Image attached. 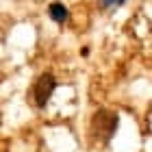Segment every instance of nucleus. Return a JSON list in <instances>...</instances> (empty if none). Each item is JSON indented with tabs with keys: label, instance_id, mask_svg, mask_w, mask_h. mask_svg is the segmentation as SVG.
<instances>
[{
	"label": "nucleus",
	"instance_id": "obj_1",
	"mask_svg": "<svg viewBox=\"0 0 152 152\" xmlns=\"http://www.w3.org/2000/svg\"><path fill=\"white\" fill-rule=\"evenodd\" d=\"M117 126H120V115L115 111H109V109H100L91 117V133L102 143H109L113 139Z\"/></svg>",
	"mask_w": 152,
	"mask_h": 152
},
{
	"label": "nucleus",
	"instance_id": "obj_2",
	"mask_svg": "<svg viewBox=\"0 0 152 152\" xmlns=\"http://www.w3.org/2000/svg\"><path fill=\"white\" fill-rule=\"evenodd\" d=\"M54 89H57V78H54L52 74L46 72V74H41L39 78L33 83V87L28 91V100L37 109H44L48 104V100H50V96H52Z\"/></svg>",
	"mask_w": 152,
	"mask_h": 152
},
{
	"label": "nucleus",
	"instance_id": "obj_3",
	"mask_svg": "<svg viewBox=\"0 0 152 152\" xmlns=\"http://www.w3.org/2000/svg\"><path fill=\"white\" fill-rule=\"evenodd\" d=\"M48 15H50L54 22H65L67 18H70V11H67V7L65 4H61V2H52L50 7H48Z\"/></svg>",
	"mask_w": 152,
	"mask_h": 152
},
{
	"label": "nucleus",
	"instance_id": "obj_4",
	"mask_svg": "<svg viewBox=\"0 0 152 152\" xmlns=\"http://www.w3.org/2000/svg\"><path fill=\"white\" fill-rule=\"evenodd\" d=\"M124 2H126V0H98V4L104 7V9H107V7H120Z\"/></svg>",
	"mask_w": 152,
	"mask_h": 152
}]
</instances>
